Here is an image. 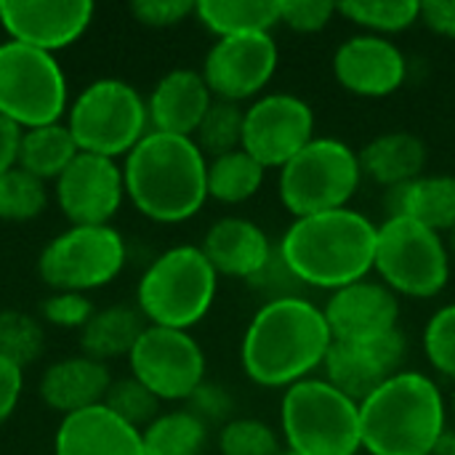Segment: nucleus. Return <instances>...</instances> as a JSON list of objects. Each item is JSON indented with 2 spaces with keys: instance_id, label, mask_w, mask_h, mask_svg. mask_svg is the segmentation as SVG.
Segmentation results:
<instances>
[{
  "instance_id": "nucleus-46",
  "label": "nucleus",
  "mask_w": 455,
  "mask_h": 455,
  "mask_svg": "<svg viewBox=\"0 0 455 455\" xmlns=\"http://www.w3.org/2000/svg\"><path fill=\"white\" fill-rule=\"evenodd\" d=\"M280 455H299V453H293V451H283Z\"/></svg>"
},
{
  "instance_id": "nucleus-1",
  "label": "nucleus",
  "mask_w": 455,
  "mask_h": 455,
  "mask_svg": "<svg viewBox=\"0 0 455 455\" xmlns=\"http://www.w3.org/2000/svg\"><path fill=\"white\" fill-rule=\"evenodd\" d=\"M331 344L333 336L323 309L304 296L283 299L261 304L253 315L243 336L240 360L253 384L288 389L325 363Z\"/></svg>"
},
{
  "instance_id": "nucleus-31",
  "label": "nucleus",
  "mask_w": 455,
  "mask_h": 455,
  "mask_svg": "<svg viewBox=\"0 0 455 455\" xmlns=\"http://www.w3.org/2000/svg\"><path fill=\"white\" fill-rule=\"evenodd\" d=\"M336 11L355 21L357 27L371 29V35H395L408 29L413 21H419L421 3L416 0H347L339 3Z\"/></svg>"
},
{
  "instance_id": "nucleus-39",
  "label": "nucleus",
  "mask_w": 455,
  "mask_h": 455,
  "mask_svg": "<svg viewBox=\"0 0 455 455\" xmlns=\"http://www.w3.org/2000/svg\"><path fill=\"white\" fill-rule=\"evenodd\" d=\"M93 312L96 309L85 299V293H69V291H53L40 304V317L61 328H83L93 317Z\"/></svg>"
},
{
  "instance_id": "nucleus-20",
  "label": "nucleus",
  "mask_w": 455,
  "mask_h": 455,
  "mask_svg": "<svg viewBox=\"0 0 455 455\" xmlns=\"http://www.w3.org/2000/svg\"><path fill=\"white\" fill-rule=\"evenodd\" d=\"M211 104H213V93L203 72L171 69L152 88L147 112H149L152 131L192 139Z\"/></svg>"
},
{
  "instance_id": "nucleus-19",
  "label": "nucleus",
  "mask_w": 455,
  "mask_h": 455,
  "mask_svg": "<svg viewBox=\"0 0 455 455\" xmlns=\"http://www.w3.org/2000/svg\"><path fill=\"white\" fill-rule=\"evenodd\" d=\"M336 80L357 96H389L408 77L403 51L381 35H355L333 53Z\"/></svg>"
},
{
  "instance_id": "nucleus-3",
  "label": "nucleus",
  "mask_w": 455,
  "mask_h": 455,
  "mask_svg": "<svg viewBox=\"0 0 455 455\" xmlns=\"http://www.w3.org/2000/svg\"><path fill=\"white\" fill-rule=\"evenodd\" d=\"M376 237L379 227L368 216L339 208L296 219L277 251L307 288L339 291L371 275Z\"/></svg>"
},
{
  "instance_id": "nucleus-41",
  "label": "nucleus",
  "mask_w": 455,
  "mask_h": 455,
  "mask_svg": "<svg viewBox=\"0 0 455 455\" xmlns=\"http://www.w3.org/2000/svg\"><path fill=\"white\" fill-rule=\"evenodd\" d=\"M189 403V413H195L205 427H211V424H229L232 419V408H235V403H232V397H229V392L224 389V387H219V384H208V381H203L200 384V389L187 400Z\"/></svg>"
},
{
  "instance_id": "nucleus-36",
  "label": "nucleus",
  "mask_w": 455,
  "mask_h": 455,
  "mask_svg": "<svg viewBox=\"0 0 455 455\" xmlns=\"http://www.w3.org/2000/svg\"><path fill=\"white\" fill-rule=\"evenodd\" d=\"M221 455H280V440L269 424L259 419H232L219 435Z\"/></svg>"
},
{
  "instance_id": "nucleus-23",
  "label": "nucleus",
  "mask_w": 455,
  "mask_h": 455,
  "mask_svg": "<svg viewBox=\"0 0 455 455\" xmlns=\"http://www.w3.org/2000/svg\"><path fill=\"white\" fill-rule=\"evenodd\" d=\"M112 387L109 368L93 357H67L45 368L40 379V400L64 416L96 408Z\"/></svg>"
},
{
  "instance_id": "nucleus-6",
  "label": "nucleus",
  "mask_w": 455,
  "mask_h": 455,
  "mask_svg": "<svg viewBox=\"0 0 455 455\" xmlns=\"http://www.w3.org/2000/svg\"><path fill=\"white\" fill-rule=\"evenodd\" d=\"M283 435L299 455H357L363 451L360 405L325 379H304L285 389Z\"/></svg>"
},
{
  "instance_id": "nucleus-28",
  "label": "nucleus",
  "mask_w": 455,
  "mask_h": 455,
  "mask_svg": "<svg viewBox=\"0 0 455 455\" xmlns=\"http://www.w3.org/2000/svg\"><path fill=\"white\" fill-rule=\"evenodd\" d=\"M80 155V147L67 128V123H51L40 128H27L19 147V168L35 179H59L64 168Z\"/></svg>"
},
{
  "instance_id": "nucleus-44",
  "label": "nucleus",
  "mask_w": 455,
  "mask_h": 455,
  "mask_svg": "<svg viewBox=\"0 0 455 455\" xmlns=\"http://www.w3.org/2000/svg\"><path fill=\"white\" fill-rule=\"evenodd\" d=\"M419 21L443 37H455V0H427L421 3Z\"/></svg>"
},
{
  "instance_id": "nucleus-15",
  "label": "nucleus",
  "mask_w": 455,
  "mask_h": 455,
  "mask_svg": "<svg viewBox=\"0 0 455 455\" xmlns=\"http://www.w3.org/2000/svg\"><path fill=\"white\" fill-rule=\"evenodd\" d=\"M125 197L123 168L112 157L80 152L56 179V200L72 227H99L120 211Z\"/></svg>"
},
{
  "instance_id": "nucleus-35",
  "label": "nucleus",
  "mask_w": 455,
  "mask_h": 455,
  "mask_svg": "<svg viewBox=\"0 0 455 455\" xmlns=\"http://www.w3.org/2000/svg\"><path fill=\"white\" fill-rule=\"evenodd\" d=\"M101 405L112 411L117 419H123L125 424L136 427L139 432L147 429L157 419V411H160V400L133 376H123L112 381Z\"/></svg>"
},
{
  "instance_id": "nucleus-26",
  "label": "nucleus",
  "mask_w": 455,
  "mask_h": 455,
  "mask_svg": "<svg viewBox=\"0 0 455 455\" xmlns=\"http://www.w3.org/2000/svg\"><path fill=\"white\" fill-rule=\"evenodd\" d=\"M147 325L149 323L139 307H128V304L104 307L93 312V317L80 328V349L85 357H93L99 363L131 355Z\"/></svg>"
},
{
  "instance_id": "nucleus-38",
  "label": "nucleus",
  "mask_w": 455,
  "mask_h": 455,
  "mask_svg": "<svg viewBox=\"0 0 455 455\" xmlns=\"http://www.w3.org/2000/svg\"><path fill=\"white\" fill-rule=\"evenodd\" d=\"M261 299L264 304L269 301H283V299H301V291L307 288L293 269L288 267V261L280 256V251L275 248V253L269 256V261L251 277L245 280Z\"/></svg>"
},
{
  "instance_id": "nucleus-2",
  "label": "nucleus",
  "mask_w": 455,
  "mask_h": 455,
  "mask_svg": "<svg viewBox=\"0 0 455 455\" xmlns=\"http://www.w3.org/2000/svg\"><path fill=\"white\" fill-rule=\"evenodd\" d=\"M125 195L152 221L179 224L208 200V160L195 139L149 131L125 155Z\"/></svg>"
},
{
  "instance_id": "nucleus-37",
  "label": "nucleus",
  "mask_w": 455,
  "mask_h": 455,
  "mask_svg": "<svg viewBox=\"0 0 455 455\" xmlns=\"http://www.w3.org/2000/svg\"><path fill=\"white\" fill-rule=\"evenodd\" d=\"M424 352L435 371L455 381V304L435 312L424 328Z\"/></svg>"
},
{
  "instance_id": "nucleus-32",
  "label": "nucleus",
  "mask_w": 455,
  "mask_h": 455,
  "mask_svg": "<svg viewBox=\"0 0 455 455\" xmlns=\"http://www.w3.org/2000/svg\"><path fill=\"white\" fill-rule=\"evenodd\" d=\"M243 123H245V109L240 104L213 99L211 109L205 112L192 139L203 155L221 157L235 149H243Z\"/></svg>"
},
{
  "instance_id": "nucleus-47",
  "label": "nucleus",
  "mask_w": 455,
  "mask_h": 455,
  "mask_svg": "<svg viewBox=\"0 0 455 455\" xmlns=\"http://www.w3.org/2000/svg\"><path fill=\"white\" fill-rule=\"evenodd\" d=\"M453 413H455V395H453Z\"/></svg>"
},
{
  "instance_id": "nucleus-11",
  "label": "nucleus",
  "mask_w": 455,
  "mask_h": 455,
  "mask_svg": "<svg viewBox=\"0 0 455 455\" xmlns=\"http://www.w3.org/2000/svg\"><path fill=\"white\" fill-rule=\"evenodd\" d=\"M125 267V243L109 224L69 227L37 259V272L53 291L85 293L112 283Z\"/></svg>"
},
{
  "instance_id": "nucleus-40",
  "label": "nucleus",
  "mask_w": 455,
  "mask_h": 455,
  "mask_svg": "<svg viewBox=\"0 0 455 455\" xmlns=\"http://www.w3.org/2000/svg\"><path fill=\"white\" fill-rule=\"evenodd\" d=\"M336 13V3L328 0H280V21L307 35L325 29Z\"/></svg>"
},
{
  "instance_id": "nucleus-42",
  "label": "nucleus",
  "mask_w": 455,
  "mask_h": 455,
  "mask_svg": "<svg viewBox=\"0 0 455 455\" xmlns=\"http://www.w3.org/2000/svg\"><path fill=\"white\" fill-rule=\"evenodd\" d=\"M131 13L147 27H173L195 13L192 0H133Z\"/></svg>"
},
{
  "instance_id": "nucleus-4",
  "label": "nucleus",
  "mask_w": 455,
  "mask_h": 455,
  "mask_svg": "<svg viewBox=\"0 0 455 455\" xmlns=\"http://www.w3.org/2000/svg\"><path fill=\"white\" fill-rule=\"evenodd\" d=\"M363 448L371 455H435L445 437L440 387L416 371H400L360 403Z\"/></svg>"
},
{
  "instance_id": "nucleus-30",
  "label": "nucleus",
  "mask_w": 455,
  "mask_h": 455,
  "mask_svg": "<svg viewBox=\"0 0 455 455\" xmlns=\"http://www.w3.org/2000/svg\"><path fill=\"white\" fill-rule=\"evenodd\" d=\"M208 427L189 411H171L141 429L144 455H200Z\"/></svg>"
},
{
  "instance_id": "nucleus-8",
  "label": "nucleus",
  "mask_w": 455,
  "mask_h": 455,
  "mask_svg": "<svg viewBox=\"0 0 455 455\" xmlns=\"http://www.w3.org/2000/svg\"><path fill=\"white\" fill-rule=\"evenodd\" d=\"M149 112L141 93L117 77L93 80L69 107L67 128L80 152L101 157L128 155L149 131Z\"/></svg>"
},
{
  "instance_id": "nucleus-27",
  "label": "nucleus",
  "mask_w": 455,
  "mask_h": 455,
  "mask_svg": "<svg viewBox=\"0 0 455 455\" xmlns=\"http://www.w3.org/2000/svg\"><path fill=\"white\" fill-rule=\"evenodd\" d=\"M195 16L219 37L259 35L280 24V0H200Z\"/></svg>"
},
{
  "instance_id": "nucleus-7",
  "label": "nucleus",
  "mask_w": 455,
  "mask_h": 455,
  "mask_svg": "<svg viewBox=\"0 0 455 455\" xmlns=\"http://www.w3.org/2000/svg\"><path fill=\"white\" fill-rule=\"evenodd\" d=\"M363 179L360 157L339 139H312L280 168V200L296 216L347 208Z\"/></svg>"
},
{
  "instance_id": "nucleus-16",
  "label": "nucleus",
  "mask_w": 455,
  "mask_h": 455,
  "mask_svg": "<svg viewBox=\"0 0 455 455\" xmlns=\"http://www.w3.org/2000/svg\"><path fill=\"white\" fill-rule=\"evenodd\" d=\"M93 11L91 0H0V24L11 40L53 53L88 29Z\"/></svg>"
},
{
  "instance_id": "nucleus-22",
  "label": "nucleus",
  "mask_w": 455,
  "mask_h": 455,
  "mask_svg": "<svg viewBox=\"0 0 455 455\" xmlns=\"http://www.w3.org/2000/svg\"><path fill=\"white\" fill-rule=\"evenodd\" d=\"M203 253L216 269V275L251 280L275 253L267 232L240 216L219 219L203 240Z\"/></svg>"
},
{
  "instance_id": "nucleus-43",
  "label": "nucleus",
  "mask_w": 455,
  "mask_h": 455,
  "mask_svg": "<svg viewBox=\"0 0 455 455\" xmlns=\"http://www.w3.org/2000/svg\"><path fill=\"white\" fill-rule=\"evenodd\" d=\"M24 389V373L11 360L0 357V427L13 416Z\"/></svg>"
},
{
  "instance_id": "nucleus-13",
  "label": "nucleus",
  "mask_w": 455,
  "mask_h": 455,
  "mask_svg": "<svg viewBox=\"0 0 455 455\" xmlns=\"http://www.w3.org/2000/svg\"><path fill=\"white\" fill-rule=\"evenodd\" d=\"M315 139V112L293 93H269L245 109L243 149L264 168H283Z\"/></svg>"
},
{
  "instance_id": "nucleus-5",
  "label": "nucleus",
  "mask_w": 455,
  "mask_h": 455,
  "mask_svg": "<svg viewBox=\"0 0 455 455\" xmlns=\"http://www.w3.org/2000/svg\"><path fill=\"white\" fill-rule=\"evenodd\" d=\"M219 275L197 245H176L160 253L139 280L136 307L149 325L189 331L216 296Z\"/></svg>"
},
{
  "instance_id": "nucleus-18",
  "label": "nucleus",
  "mask_w": 455,
  "mask_h": 455,
  "mask_svg": "<svg viewBox=\"0 0 455 455\" xmlns=\"http://www.w3.org/2000/svg\"><path fill=\"white\" fill-rule=\"evenodd\" d=\"M323 315L333 341H373L397 331L400 304L384 283L360 280L333 291Z\"/></svg>"
},
{
  "instance_id": "nucleus-34",
  "label": "nucleus",
  "mask_w": 455,
  "mask_h": 455,
  "mask_svg": "<svg viewBox=\"0 0 455 455\" xmlns=\"http://www.w3.org/2000/svg\"><path fill=\"white\" fill-rule=\"evenodd\" d=\"M45 208V184L24 168H11L0 176V219L32 221Z\"/></svg>"
},
{
  "instance_id": "nucleus-10",
  "label": "nucleus",
  "mask_w": 455,
  "mask_h": 455,
  "mask_svg": "<svg viewBox=\"0 0 455 455\" xmlns=\"http://www.w3.org/2000/svg\"><path fill=\"white\" fill-rule=\"evenodd\" d=\"M67 109V77L53 53L5 40L0 43V115L19 128L59 123Z\"/></svg>"
},
{
  "instance_id": "nucleus-33",
  "label": "nucleus",
  "mask_w": 455,
  "mask_h": 455,
  "mask_svg": "<svg viewBox=\"0 0 455 455\" xmlns=\"http://www.w3.org/2000/svg\"><path fill=\"white\" fill-rule=\"evenodd\" d=\"M43 347L45 331L35 315L21 309H0V357L24 371L43 355Z\"/></svg>"
},
{
  "instance_id": "nucleus-9",
  "label": "nucleus",
  "mask_w": 455,
  "mask_h": 455,
  "mask_svg": "<svg viewBox=\"0 0 455 455\" xmlns=\"http://www.w3.org/2000/svg\"><path fill=\"white\" fill-rule=\"evenodd\" d=\"M373 269L392 293L432 299L448 285L451 253L437 232L408 216H389L379 227Z\"/></svg>"
},
{
  "instance_id": "nucleus-14",
  "label": "nucleus",
  "mask_w": 455,
  "mask_h": 455,
  "mask_svg": "<svg viewBox=\"0 0 455 455\" xmlns=\"http://www.w3.org/2000/svg\"><path fill=\"white\" fill-rule=\"evenodd\" d=\"M277 59V43L269 32L219 37L205 56L203 77L216 99L240 104L272 80Z\"/></svg>"
},
{
  "instance_id": "nucleus-29",
  "label": "nucleus",
  "mask_w": 455,
  "mask_h": 455,
  "mask_svg": "<svg viewBox=\"0 0 455 455\" xmlns=\"http://www.w3.org/2000/svg\"><path fill=\"white\" fill-rule=\"evenodd\" d=\"M264 173L267 168L259 160H253L245 149L213 157L208 163V197L227 205L245 203L261 189Z\"/></svg>"
},
{
  "instance_id": "nucleus-21",
  "label": "nucleus",
  "mask_w": 455,
  "mask_h": 455,
  "mask_svg": "<svg viewBox=\"0 0 455 455\" xmlns=\"http://www.w3.org/2000/svg\"><path fill=\"white\" fill-rule=\"evenodd\" d=\"M53 455H144V445L136 427L96 405L61 419Z\"/></svg>"
},
{
  "instance_id": "nucleus-25",
  "label": "nucleus",
  "mask_w": 455,
  "mask_h": 455,
  "mask_svg": "<svg viewBox=\"0 0 455 455\" xmlns=\"http://www.w3.org/2000/svg\"><path fill=\"white\" fill-rule=\"evenodd\" d=\"M389 216H408L432 232H455V176H421L389 189Z\"/></svg>"
},
{
  "instance_id": "nucleus-24",
  "label": "nucleus",
  "mask_w": 455,
  "mask_h": 455,
  "mask_svg": "<svg viewBox=\"0 0 455 455\" xmlns=\"http://www.w3.org/2000/svg\"><path fill=\"white\" fill-rule=\"evenodd\" d=\"M357 157L363 173L387 189H397L424 176L427 144L408 131H392L368 141Z\"/></svg>"
},
{
  "instance_id": "nucleus-12",
  "label": "nucleus",
  "mask_w": 455,
  "mask_h": 455,
  "mask_svg": "<svg viewBox=\"0 0 455 455\" xmlns=\"http://www.w3.org/2000/svg\"><path fill=\"white\" fill-rule=\"evenodd\" d=\"M128 360L157 400H189L205 381V355L187 331L147 325Z\"/></svg>"
},
{
  "instance_id": "nucleus-45",
  "label": "nucleus",
  "mask_w": 455,
  "mask_h": 455,
  "mask_svg": "<svg viewBox=\"0 0 455 455\" xmlns=\"http://www.w3.org/2000/svg\"><path fill=\"white\" fill-rule=\"evenodd\" d=\"M21 133H24V128H19L13 120L0 115V176L19 165Z\"/></svg>"
},
{
  "instance_id": "nucleus-17",
  "label": "nucleus",
  "mask_w": 455,
  "mask_h": 455,
  "mask_svg": "<svg viewBox=\"0 0 455 455\" xmlns=\"http://www.w3.org/2000/svg\"><path fill=\"white\" fill-rule=\"evenodd\" d=\"M403 357H405V336L400 328L373 341H352V344L333 341L323 363L325 381L360 405L384 381L400 373Z\"/></svg>"
}]
</instances>
